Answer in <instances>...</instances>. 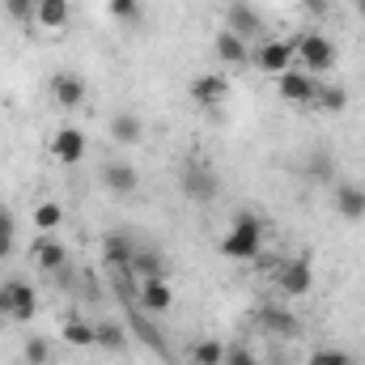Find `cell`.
I'll use <instances>...</instances> for the list:
<instances>
[{"mask_svg": "<svg viewBox=\"0 0 365 365\" xmlns=\"http://www.w3.org/2000/svg\"><path fill=\"white\" fill-rule=\"evenodd\" d=\"M212 51H217V60H221V64H247V60H251V43H247V38H238L230 26L212 38Z\"/></svg>", "mask_w": 365, "mask_h": 365, "instance_id": "4fadbf2b", "label": "cell"}, {"mask_svg": "<svg viewBox=\"0 0 365 365\" xmlns=\"http://www.w3.org/2000/svg\"><path fill=\"white\" fill-rule=\"evenodd\" d=\"M60 336H64L68 349H98V327L86 323V319H64Z\"/></svg>", "mask_w": 365, "mask_h": 365, "instance_id": "ac0fdd59", "label": "cell"}, {"mask_svg": "<svg viewBox=\"0 0 365 365\" xmlns=\"http://www.w3.org/2000/svg\"><path fill=\"white\" fill-rule=\"evenodd\" d=\"M110 13L132 26V21H140V0H110Z\"/></svg>", "mask_w": 365, "mask_h": 365, "instance_id": "f546056e", "label": "cell"}, {"mask_svg": "<svg viewBox=\"0 0 365 365\" xmlns=\"http://www.w3.org/2000/svg\"><path fill=\"white\" fill-rule=\"evenodd\" d=\"M293 60H297V43H289V38H268V43H259V51H255V64H259V73H268V77L289 73Z\"/></svg>", "mask_w": 365, "mask_h": 365, "instance_id": "8992f818", "label": "cell"}, {"mask_svg": "<svg viewBox=\"0 0 365 365\" xmlns=\"http://www.w3.org/2000/svg\"><path fill=\"white\" fill-rule=\"evenodd\" d=\"M106 259L119 264V268H128V264H132V247H128V238H106Z\"/></svg>", "mask_w": 365, "mask_h": 365, "instance_id": "484cf974", "label": "cell"}, {"mask_svg": "<svg viewBox=\"0 0 365 365\" xmlns=\"http://www.w3.org/2000/svg\"><path fill=\"white\" fill-rule=\"evenodd\" d=\"M51 98H56L60 110H77L86 102V81L77 73H56L51 77Z\"/></svg>", "mask_w": 365, "mask_h": 365, "instance_id": "8fae6325", "label": "cell"}, {"mask_svg": "<svg viewBox=\"0 0 365 365\" xmlns=\"http://www.w3.org/2000/svg\"><path fill=\"white\" fill-rule=\"evenodd\" d=\"M86 149H90V140H86V132L81 128H60L51 140H47V153L56 158V162H64V166H77L81 158H86Z\"/></svg>", "mask_w": 365, "mask_h": 365, "instance_id": "ba28073f", "label": "cell"}, {"mask_svg": "<svg viewBox=\"0 0 365 365\" xmlns=\"http://www.w3.org/2000/svg\"><path fill=\"white\" fill-rule=\"evenodd\" d=\"M225 93H230V81H225L221 73H200V77L191 81V98H195V106H204V110H221Z\"/></svg>", "mask_w": 365, "mask_h": 365, "instance_id": "30bf717a", "label": "cell"}, {"mask_svg": "<svg viewBox=\"0 0 365 365\" xmlns=\"http://www.w3.org/2000/svg\"><path fill=\"white\" fill-rule=\"evenodd\" d=\"M0 310H4V319H13V323H30V319L38 314V293H34V284H26V280H4V284H0Z\"/></svg>", "mask_w": 365, "mask_h": 365, "instance_id": "7a4b0ae2", "label": "cell"}, {"mask_svg": "<svg viewBox=\"0 0 365 365\" xmlns=\"http://www.w3.org/2000/svg\"><path fill=\"white\" fill-rule=\"evenodd\" d=\"M102 182H106L115 195H132V191L140 187V175H136L128 162H106V166H102Z\"/></svg>", "mask_w": 365, "mask_h": 365, "instance_id": "5bb4252c", "label": "cell"}, {"mask_svg": "<svg viewBox=\"0 0 365 365\" xmlns=\"http://www.w3.org/2000/svg\"><path fill=\"white\" fill-rule=\"evenodd\" d=\"M123 344H128V336H123V327H119V323H98V349L119 353Z\"/></svg>", "mask_w": 365, "mask_h": 365, "instance_id": "d4e9b609", "label": "cell"}, {"mask_svg": "<svg viewBox=\"0 0 365 365\" xmlns=\"http://www.w3.org/2000/svg\"><path fill=\"white\" fill-rule=\"evenodd\" d=\"M259 323H264L272 336H293V331H297V323H293V314H289L284 306H264V310H259Z\"/></svg>", "mask_w": 365, "mask_h": 365, "instance_id": "44dd1931", "label": "cell"}, {"mask_svg": "<svg viewBox=\"0 0 365 365\" xmlns=\"http://www.w3.org/2000/svg\"><path fill=\"white\" fill-rule=\"evenodd\" d=\"M4 9H9V17H13V21H34L38 0H4Z\"/></svg>", "mask_w": 365, "mask_h": 365, "instance_id": "f1b7e54d", "label": "cell"}, {"mask_svg": "<svg viewBox=\"0 0 365 365\" xmlns=\"http://www.w3.org/2000/svg\"><path fill=\"white\" fill-rule=\"evenodd\" d=\"M145 136V123H140V115H132V110H119L115 119H110V140L115 145H136Z\"/></svg>", "mask_w": 365, "mask_h": 365, "instance_id": "e0dca14e", "label": "cell"}, {"mask_svg": "<svg viewBox=\"0 0 365 365\" xmlns=\"http://www.w3.org/2000/svg\"><path fill=\"white\" fill-rule=\"evenodd\" d=\"M136 302H140L145 314H166V310L175 306V289L166 284V276H149V280H140Z\"/></svg>", "mask_w": 365, "mask_h": 365, "instance_id": "9c48e42d", "label": "cell"}, {"mask_svg": "<svg viewBox=\"0 0 365 365\" xmlns=\"http://www.w3.org/2000/svg\"><path fill=\"white\" fill-rule=\"evenodd\" d=\"M306 9H310V13H323V9H327V0H306Z\"/></svg>", "mask_w": 365, "mask_h": 365, "instance_id": "d6a6232c", "label": "cell"}, {"mask_svg": "<svg viewBox=\"0 0 365 365\" xmlns=\"http://www.w3.org/2000/svg\"><path fill=\"white\" fill-rule=\"evenodd\" d=\"M297 60H302V68H306L310 77H323V73H331V64H336V47H331V38H323V34H302V38H297Z\"/></svg>", "mask_w": 365, "mask_h": 365, "instance_id": "5b68a950", "label": "cell"}, {"mask_svg": "<svg viewBox=\"0 0 365 365\" xmlns=\"http://www.w3.org/2000/svg\"><path fill=\"white\" fill-rule=\"evenodd\" d=\"M0 323H9V319H4V310H0Z\"/></svg>", "mask_w": 365, "mask_h": 365, "instance_id": "e575fe53", "label": "cell"}, {"mask_svg": "<svg viewBox=\"0 0 365 365\" xmlns=\"http://www.w3.org/2000/svg\"><path fill=\"white\" fill-rule=\"evenodd\" d=\"M276 93L284 102H293V106H310L314 93H319V77H310L306 68H289V73L276 77Z\"/></svg>", "mask_w": 365, "mask_h": 365, "instance_id": "52a82bcc", "label": "cell"}, {"mask_svg": "<svg viewBox=\"0 0 365 365\" xmlns=\"http://www.w3.org/2000/svg\"><path fill=\"white\" fill-rule=\"evenodd\" d=\"M353 9H357V17L365 21V0H353Z\"/></svg>", "mask_w": 365, "mask_h": 365, "instance_id": "836d02e7", "label": "cell"}, {"mask_svg": "<svg viewBox=\"0 0 365 365\" xmlns=\"http://www.w3.org/2000/svg\"><path fill=\"white\" fill-rule=\"evenodd\" d=\"M230 30H234L238 38H247V43H251V38H259V34H264V21L251 13V4H242V0H238V4H230Z\"/></svg>", "mask_w": 365, "mask_h": 365, "instance_id": "9a60e30c", "label": "cell"}, {"mask_svg": "<svg viewBox=\"0 0 365 365\" xmlns=\"http://www.w3.org/2000/svg\"><path fill=\"white\" fill-rule=\"evenodd\" d=\"M26 365H51V344H47L43 336H34V340L26 344Z\"/></svg>", "mask_w": 365, "mask_h": 365, "instance_id": "4316f807", "label": "cell"}, {"mask_svg": "<svg viewBox=\"0 0 365 365\" xmlns=\"http://www.w3.org/2000/svg\"><path fill=\"white\" fill-rule=\"evenodd\" d=\"M60 221H64V208H60V204H51V200H47V204H38V208H34V225H38L43 234L60 230Z\"/></svg>", "mask_w": 365, "mask_h": 365, "instance_id": "cb8c5ba5", "label": "cell"}, {"mask_svg": "<svg viewBox=\"0 0 365 365\" xmlns=\"http://www.w3.org/2000/svg\"><path fill=\"white\" fill-rule=\"evenodd\" d=\"M276 284H280L284 297H306L314 289V264H310V255H289L276 268Z\"/></svg>", "mask_w": 365, "mask_h": 365, "instance_id": "3957f363", "label": "cell"}, {"mask_svg": "<svg viewBox=\"0 0 365 365\" xmlns=\"http://www.w3.org/2000/svg\"><path fill=\"white\" fill-rule=\"evenodd\" d=\"M9 247H13V225H9V217L0 212V259L9 255Z\"/></svg>", "mask_w": 365, "mask_h": 365, "instance_id": "1f68e13d", "label": "cell"}, {"mask_svg": "<svg viewBox=\"0 0 365 365\" xmlns=\"http://www.w3.org/2000/svg\"><path fill=\"white\" fill-rule=\"evenodd\" d=\"M336 212L344 217V221H365V187L361 182H340L336 187Z\"/></svg>", "mask_w": 365, "mask_h": 365, "instance_id": "7c38bea8", "label": "cell"}, {"mask_svg": "<svg viewBox=\"0 0 365 365\" xmlns=\"http://www.w3.org/2000/svg\"><path fill=\"white\" fill-rule=\"evenodd\" d=\"M310 106H319L323 115H340V110L349 106V93L340 90V86H331V81H319V93H314Z\"/></svg>", "mask_w": 365, "mask_h": 365, "instance_id": "d6986e66", "label": "cell"}, {"mask_svg": "<svg viewBox=\"0 0 365 365\" xmlns=\"http://www.w3.org/2000/svg\"><path fill=\"white\" fill-rule=\"evenodd\" d=\"M191 361L195 365H221L225 361V344H221V340H200V344L191 349Z\"/></svg>", "mask_w": 365, "mask_h": 365, "instance_id": "603a6c76", "label": "cell"}, {"mask_svg": "<svg viewBox=\"0 0 365 365\" xmlns=\"http://www.w3.org/2000/svg\"><path fill=\"white\" fill-rule=\"evenodd\" d=\"M34 21H38V26H47V30H60V26H68V0H38V9H34Z\"/></svg>", "mask_w": 365, "mask_h": 365, "instance_id": "ffe728a7", "label": "cell"}, {"mask_svg": "<svg viewBox=\"0 0 365 365\" xmlns=\"http://www.w3.org/2000/svg\"><path fill=\"white\" fill-rule=\"evenodd\" d=\"M128 268L140 276V280L162 276V255H158V251H149V247H145V251H132V264H128Z\"/></svg>", "mask_w": 365, "mask_h": 365, "instance_id": "7402d4cb", "label": "cell"}, {"mask_svg": "<svg viewBox=\"0 0 365 365\" xmlns=\"http://www.w3.org/2000/svg\"><path fill=\"white\" fill-rule=\"evenodd\" d=\"M64 259H68V251H64V242H60V238H47V234H43V238L34 242V264H38L43 272H60V268H64Z\"/></svg>", "mask_w": 365, "mask_h": 365, "instance_id": "2e32d148", "label": "cell"}, {"mask_svg": "<svg viewBox=\"0 0 365 365\" xmlns=\"http://www.w3.org/2000/svg\"><path fill=\"white\" fill-rule=\"evenodd\" d=\"M179 187L187 200H195V204H208V200H217V170L208 166V162H187L179 170Z\"/></svg>", "mask_w": 365, "mask_h": 365, "instance_id": "277c9868", "label": "cell"}, {"mask_svg": "<svg viewBox=\"0 0 365 365\" xmlns=\"http://www.w3.org/2000/svg\"><path fill=\"white\" fill-rule=\"evenodd\" d=\"M221 365H259V361H255V353H251V349L230 344V349H225V361H221Z\"/></svg>", "mask_w": 365, "mask_h": 365, "instance_id": "4dcf8cb0", "label": "cell"}, {"mask_svg": "<svg viewBox=\"0 0 365 365\" xmlns=\"http://www.w3.org/2000/svg\"><path fill=\"white\" fill-rule=\"evenodd\" d=\"M306 365H357L349 353H340V349H319V353H310Z\"/></svg>", "mask_w": 365, "mask_h": 365, "instance_id": "83f0119b", "label": "cell"}, {"mask_svg": "<svg viewBox=\"0 0 365 365\" xmlns=\"http://www.w3.org/2000/svg\"><path fill=\"white\" fill-rule=\"evenodd\" d=\"M217 251H221L225 259H234V264L255 259V255L264 251V225H259V217L238 212V217H234V225L225 230V238L217 242Z\"/></svg>", "mask_w": 365, "mask_h": 365, "instance_id": "6da1fadb", "label": "cell"}]
</instances>
